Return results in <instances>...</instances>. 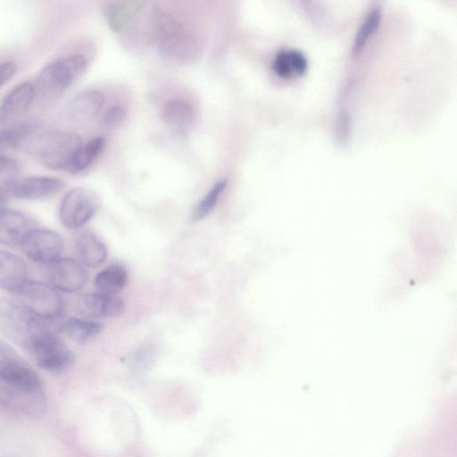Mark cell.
<instances>
[{"label":"cell","mask_w":457,"mask_h":457,"mask_svg":"<svg viewBox=\"0 0 457 457\" xmlns=\"http://www.w3.org/2000/svg\"><path fill=\"white\" fill-rule=\"evenodd\" d=\"M82 145V138L76 132L53 130L39 132L28 148L43 166L68 171Z\"/></svg>","instance_id":"obj_1"},{"label":"cell","mask_w":457,"mask_h":457,"mask_svg":"<svg viewBox=\"0 0 457 457\" xmlns=\"http://www.w3.org/2000/svg\"><path fill=\"white\" fill-rule=\"evenodd\" d=\"M87 67V60L80 54H71L48 62L33 84L36 96L47 101L58 99L83 75Z\"/></svg>","instance_id":"obj_2"},{"label":"cell","mask_w":457,"mask_h":457,"mask_svg":"<svg viewBox=\"0 0 457 457\" xmlns=\"http://www.w3.org/2000/svg\"><path fill=\"white\" fill-rule=\"evenodd\" d=\"M156 29L158 48L164 57L179 63H189L197 57L196 39L172 15L157 13Z\"/></svg>","instance_id":"obj_3"},{"label":"cell","mask_w":457,"mask_h":457,"mask_svg":"<svg viewBox=\"0 0 457 457\" xmlns=\"http://www.w3.org/2000/svg\"><path fill=\"white\" fill-rule=\"evenodd\" d=\"M47 328L19 302L0 297V333L25 351Z\"/></svg>","instance_id":"obj_4"},{"label":"cell","mask_w":457,"mask_h":457,"mask_svg":"<svg viewBox=\"0 0 457 457\" xmlns=\"http://www.w3.org/2000/svg\"><path fill=\"white\" fill-rule=\"evenodd\" d=\"M0 385L30 394H44L36 370L6 342L0 339Z\"/></svg>","instance_id":"obj_5"},{"label":"cell","mask_w":457,"mask_h":457,"mask_svg":"<svg viewBox=\"0 0 457 457\" xmlns=\"http://www.w3.org/2000/svg\"><path fill=\"white\" fill-rule=\"evenodd\" d=\"M27 352L39 368L55 374L68 370L75 361L73 352L48 329L33 342Z\"/></svg>","instance_id":"obj_6"},{"label":"cell","mask_w":457,"mask_h":457,"mask_svg":"<svg viewBox=\"0 0 457 457\" xmlns=\"http://www.w3.org/2000/svg\"><path fill=\"white\" fill-rule=\"evenodd\" d=\"M19 303L38 319L54 320L64 310V302L51 285L27 280L16 293Z\"/></svg>","instance_id":"obj_7"},{"label":"cell","mask_w":457,"mask_h":457,"mask_svg":"<svg viewBox=\"0 0 457 457\" xmlns=\"http://www.w3.org/2000/svg\"><path fill=\"white\" fill-rule=\"evenodd\" d=\"M101 204L99 195L87 187H75L63 196L59 209L62 224L68 228H79L88 222Z\"/></svg>","instance_id":"obj_8"},{"label":"cell","mask_w":457,"mask_h":457,"mask_svg":"<svg viewBox=\"0 0 457 457\" xmlns=\"http://www.w3.org/2000/svg\"><path fill=\"white\" fill-rule=\"evenodd\" d=\"M63 245V239L60 234L43 228L30 230L21 245L27 257L43 264H50L59 259Z\"/></svg>","instance_id":"obj_9"},{"label":"cell","mask_w":457,"mask_h":457,"mask_svg":"<svg viewBox=\"0 0 457 457\" xmlns=\"http://www.w3.org/2000/svg\"><path fill=\"white\" fill-rule=\"evenodd\" d=\"M48 265L49 285L56 290L76 292L84 287L88 280L86 268L77 260L59 258Z\"/></svg>","instance_id":"obj_10"},{"label":"cell","mask_w":457,"mask_h":457,"mask_svg":"<svg viewBox=\"0 0 457 457\" xmlns=\"http://www.w3.org/2000/svg\"><path fill=\"white\" fill-rule=\"evenodd\" d=\"M64 187L62 179L51 176H29L17 179L6 196L21 200H40L54 195Z\"/></svg>","instance_id":"obj_11"},{"label":"cell","mask_w":457,"mask_h":457,"mask_svg":"<svg viewBox=\"0 0 457 457\" xmlns=\"http://www.w3.org/2000/svg\"><path fill=\"white\" fill-rule=\"evenodd\" d=\"M77 312L86 319L117 317L125 310L122 299L116 295L96 293L80 295L76 300Z\"/></svg>","instance_id":"obj_12"},{"label":"cell","mask_w":457,"mask_h":457,"mask_svg":"<svg viewBox=\"0 0 457 457\" xmlns=\"http://www.w3.org/2000/svg\"><path fill=\"white\" fill-rule=\"evenodd\" d=\"M33 228L31 220L25 213L5 207L0 209V244L21 245Z\"/></svg>","instance_id":"obj_13"},{"label":"cell","mask_w":457,"mask_h":457,"mask_svg":"<svg viewBox=\"0 0 457 457\" xmlns=\"http://www.w3.org/2000/svg\"><path fill=\"white\" fill-rule=\"evenodd\" d=\"M36 97L34 85L23 81L12 87L0 104V120L16 119L28 111Z\"/></svg>","instance_id":"obj_14"},{"label":"cell","mask_w":457,"mask_h":457,"mask_svg":"<svg viewBox=\"0 0 457 457\" xmlns=\"http://www.w3.org/2000/svg\"><path fill=\"white\" fill-rule=\"evenodd\" d=\"M74 250L77 261L88 268L100 266L107 256L104 243L96 234L89 230L82 231L77 236Z\"/></svg>","instance_id":"obj_15"},{"label":"cell","mask_w":457,"mask_h":457,"mask_svg":"<svg viewBox=\"0 0 457 457\" xmlns=\"http://www.w3.org/2000/svg\"><path fill=\"white\" fill-rule=\"evenodd\" d=\"M27 280L24 261L14 253L0 250V289L16 294Z\"/></svg>","instance_id":"obj_16"},{"label":"cell","mask_w":457,"mask_h":457,"mask_svg":"<svg viewBox=\"0 0 457 457\" xmlns=\"http://www.w3.org/2000/svg\"><path fill=\"white\" fill-rule=\"evenodd\" d=\"M143 2L140 1H112L103 6V12L109 27L120 32L129 27L140 10Z\"/></svg>","instance_id":"obj_17"},{"label":"cell","mask_w":457,"mask_h":457,"mask_svg":"<svg viewBox=\"0 0 457 457\" xmlns=\"http://www.w3.org/2000/svg\"><path fill=\"white\" fill-rule=\"evenodd\" d=\"M104 104V94L96 89L78 94L69 104L67 112L76 121H86L96 115Z\"/></svg>","instance_id":"obj_18"},{"label":"cell","mask_w":457,"mask_h":457,"mask_svg":"<svg viewBox=\"0 0 457 457\" xmlns=\"http://www.w3.org/2000/svg\"><path fill=\"white\" fill-rule=\"evenodd\" d=\"M195 118L193 105L184 99H172L167 102L162 112V119L167 127L179 132L190 128Z\"/></svg>","instance_id":"obj_19"},{"label":"cell","mask_w":457,"mask_h":457,"mask_svg":"<svg viewBox=\"0 0 457 457\" xmlns=\"http://www.w3.org/2000/svg\"><path fill=\"white\" fill-rule=\"evenodd\" d=\"M308 62L305 55L294 49L279 51L273 61V71L283 79H291L303 75L307 70Z\"/></svg>","instance_id":"obj_20"},{"label":"cell","mask_w":457,"mask_h":457,"mask_svg":"<svg viewBox=\"0 0 457 457\" xmlns=\"http://www.w3.org/2000/svg\"><path fill=\"white\" fill-rule=\"evenodd\" d=\"M103 329V323L86 318H69L62 325V330L65 336L79 344L92 340Z\"/></svg>","instance_id":"obj_21"},{"label":"cell","mask_w":457,"mask_h":457,"mask_svg":"<svg viewBox=\"0 0 457 457\" xmlns=\"http://www.w3.org/2000/svg\"><path fill=\"white\" fill-rule=\"evenodd\" d=\"M127 281V270L120 264H112L96 276L94 285L97 292L115 295L124 288Z\"/></svg>","instance_id":"obj_22"},{"label":"cell","mask_w":457,"mask_h":457,"mask_svg":"<svg viewBox=\"0 0 457 457\" xmlns=\"http://www.w3.org/2000/svg\"><path fill=\"white\" fill-rule=\"evenodd\" d=\"M104 144V139L101 137L83 143L68 172L72 175H81L87 172L102 154Z\"/></svg>","instance_id":"obj_23"},{"label":"cell","mask_w":457,"mask_h":457,"mask_svg":"<svg viewBox=\"0 0 457 457\" xmlns=\"http://www.w3.org/2000/svg\"><path fill=\"white\" fill-rule=\"evenodd\" d=\"M227 185L226 179L217 181L193 210L192 219L195 221L207 217L216 206Z\"/></svg>","instance_id":"obj_24"},{"label":"cell","mask_w":457,"mask_h":457,"mask_svg":"<svg viewBox=\"0 0 457 457\" xmlns=\"http://www.w3.org/2000/svg\"><path fill=\"white\" fill-rule=\"evenodd\" d=\"M380 19L381 12L379 8H373L370 11L356 34L353 46V54H358L375 33L379 25Z\"/></svg>","instance_id":"obj_25"},{"label":"cell","mask_w":457,"mask_h":457,"mask_svg":"<svg viewBox=\"0 0 457 457\" xmlns=\"http://www.w3.org/2000/svg\"><path fill=\"white\" fill-rule=\"evenodd\" d=\"M18 162L8 156L0 155V195L6 197L10 186L18 179Z\"/></svg>","instance_id":"obj_26"},{"label":"cell","mask_w":457,"mask_h":457,"mask_svg":"<svg viewBox=\"0 0 457 457\" xmlns=\"http://www.w3.org/2000/svg\"><path fill=\"white\" fill-rule=\"evenodd\" d=\"M126 119V111L122 106H111L104 113L103 122L108 129L120 126Z\"/></svg>","instance_id":"obj_27"},{"label":"cell","mask_w":457,"mask_h":457,"mask_svg":"<svg viewBox=\"0 0 457 457\" xmlns=\"http://www.w3.org/2000/svg\"><path fill=\"white\" fill-rule=\"evenodd\" d=\"M16 64L13 62H4L0 63V87L6 83L15 73Z\"/></svg>","instance_id":"obj_28"},{"label":"cell","mask_w":457,"mask_h":457,"mask_svg":"<svg viewBox=\"0 0 457 457\" xmlns=\"http://www.w3.org/2000/svg\"><path fill=\"white\" fill-rule=\"evenodd\" d=\"M8 149L7 145L0 134V155H4L3 153Z\"/></svg>","instance_id":"obj_29"},{"label":"cell","mask_w":457,"mask_h":457,"mask_svg":"<svg viewBox=\"0 0 457 457\" xmlns=\"http://www.w3.org/2000/svg\"><path fill=\"white\" fill-rule=\"evenodd\" d=\"M4 204H5V196L0 195V209L4 207Z\"/></svg>","instance_id":"obj_30"}]
</instances>
